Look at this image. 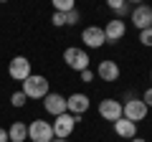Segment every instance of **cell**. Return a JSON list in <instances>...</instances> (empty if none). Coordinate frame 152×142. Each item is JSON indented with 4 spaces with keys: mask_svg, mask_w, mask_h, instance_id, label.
<instances>
[{
    "mask_svg": "<svg viewBox=\"0 0 152 142\" xmlns=\"http://www.w3.org/2000/svg\"><path fill=\"white\" fill-rule=\"evenodd\" d=\"M8 74H10V79H15V81H26L28 76H31V61L26 59V56H15V59L10 61V66H8Z\"/></svg>",
    "mask_w": 152,
    "mask_h": 142,
    "instance_id": "6",
    "label": "cell"
},
{
    "mask_svg": "<svg viewBox=\"0 0 152 142\" xmlns=\"http://www.w3.org/2000/svg\"><path fill=\"white\" fill-rule=\"evenodd\" d=\"M132 23H134L137 31L152 28V8L150 5H137L134 10H132Z\"/></svg>",
    "mask_w": 152,
    "mask_h": 142,
    "instance_id": "10",
    "label": "cell"
},
{
    "mask_svg": "<svg viewBox=\"0 0 152 142\" xmlns=\"http://www.w3.org/2000/svg\"><path fill=\"white\" fill-rule=\"evenodd\" d=\"M107 5L119 15V20H122V15H127V3L124 0H107Z\"/></svg>",
    "mask_w": 152,
    "mask_h": 142,
    "instance_id": "17",
    "label": "cell"
},
{
    "mask_svg": "<svg viewBox=\"0 0 152 142\" xmlns=\"http://www.w3.org/2000/svg\"><path fill=\"white\" fill-rule=\"evenodd\" d=\"M43 107H46V112H48V114H53V117L66 114V97L48 91V94L43 97Z\"/></svg>",
    "mask_w": 152,
    "mask_h": 142,
    "instance_id": "11",
    "label": "cell"
},
{
    "mask_svg": "<svg viewBox=\"0 0 152 142\" xmlns=\"http://www.w3.org/2000/svg\"><path fill=\"white\" fill-rule=\"evenodd\" d=\"M23 94H26L28 99H43L46 94H48V79L41 76V74H31V76L23 81Z\"/></svg>",
    "mask_w": 152,
    "mask_h": 142,
    "instance_id": "1",
    "label": "cell"
},
{
    "mask_svg": "<svg viewBox=\"0 0 152 142\" xmlns=\"http://www.w3.org/2000/svg\"><path fill=\"white\" fill-rule=\"evenodd\" d=\"M76 122H79V117L69 114V112H66V114H58V117H56V122H51L53 137H56V140H69V135L74 132Z\"/></svg>",
    "mask_w": 152,
    "mask_h": 142,
    "instance_id": "4",
    "label": "cell"
},
{
    "mask_svg": "<svg viewBox=\"0 0 152 142\" xmlns=\"http://www.w3.org/2000/svg\"><path fill=\"white\" fill-rule=\"evenodd\" d=\"M66 112L74 114V117L86 114V112H89V97H86V94H81V91L71 94V97L66 99Z\"/></svg>",
    "mask_w": 152,
    "mask_h": 142,
    "instance_id": "9",
    "label": "cell"
},
{
    "mask_svg": "<svg viewBox=\"0 0 152 142\" xmlns=\"http://www.w3.org/2000/svg\"><path fill=\"white\" fill-rule=\"evenodd\" d=\"M91 79H94V74H91L89 69H86V71H81V81H84V84H89Z\"/></svg>",
    "mask_w": 152,
    "mask_h": 142,
    "instance_id": "23",
    "label": "cell"
},
{
    "mask_svg": "<svg viewBox=\"0 0 152 142\" xmlns=\"http://www.w3.org/2000/svg\"><path fill=\"white\" fill-rule=\"evenodd\" d=\"M114 132L119 137H124V140H134L137 137V124L129 119H124V117H119V119L114 122Z\"/></svg>",
    "mask_w": 152,
    "mask_h": 142,
    "instance_id": "14",
    "label": "cell"
},
{
    "mask_svg": "<svg viewBox=\"0 0 152 142\" xmlns=\"http://www.w3.org/2000/svg\"><path fill=\"white\" fill-rule=\"evenodd\" d=\"M140 43L147 46V48H152V28H147V31H140Z\"/></svg>",
    "mask_w": 152,
    "mask_h": 142,
    "instance_id": "19",
    "label": "cell"
},
{
    "mask_svg": "<svg viewBox=\"0 0 152 142\" xmlns=\"http://www.w3.org/2000/svg\"><path fill=\"white\" fill-rule=\"evenodd\" d=\"M64 61H66V66H69V69H74V71H79V74H81V71H86L89 69V53L84 48H76V46H71V48H66L64 51Z\"/></svg>",
    "mask_w": 152,
    "mask_h": 142,
    "instance_id": "3",
    "label": "cell"
},
{
    "mask_svg": "<svg viewBox=\"0 0 152 142\" xmlns=\"http://www.w3.org/2000/svg\"><path fill=\"white\" fill-rule=\"evenodd\" d=\"M0 142H10V140H8V130H5V127H0Z\"/></svg>",
    "mask_w": 152,
    "mask_h": 142,
    "instance_id": "24",
    "label": "cell"
},
{
    "mask_svg": "<svg viewBox=\"0 0 152 142\" xmlns=\"http://www.w3.org/2000/svg\"><path fill=\"white\" fill-rule=\"evenodd\" d=\"M51 23H53V26H66V18H64V13H53V18H51Z\"/></svg>",
    "mask_w": 152,
    "mask_h": 142,
    "instance_id": "21",
    "label": "cell"
},
{
    "mask_svg": "<svg viewBox=\"0 0 152 142\" xmlns=\"http://www.w3.org/2000/svg\"><path fill=\"white\" fill-rule=\"evenodd\" d=\"M26 94H23V91H15V94H13V97H10V104H13V107H18V109H20V107H26Z\"/></svg>",
    "mask_w": 152,
    "mask_h": 142,
    "instance_id": "18",
    "label": "cell"
},
{
    "mask_svg": "<svg viewBox=\"0 0 152 142\" xmlns=\"http://www.w3.org/2000/svg\"><path fill=\"white\" fill-rule=\"evenodd\" d=\"M142 102L147 104V109H150V107H152V86H150V89H147V91H145V97H142Z\"/></svg>",
    "mask_w": 152,
    "mask_h": 142,
    "instance_id": "22",
    "label": "cell"
},
{
    "mask_svg": "<svg viewBox=\"0 0 152 142\" xmlns=\"http://www.w3.org/2000/svg\"><path fill=\"white\" fill-rule=\"evenodd\" d=\"M26 137H28L26 122H13L10 130H8V140H10V142H26Z\"/></svg>",
    "mask_w": 152,
    "mask_h": 142,
    "instance_id": "15",
    "label": "cell"
},
{
    "mask_svg": "<svg viewBox=\"0 0 152 142\" xmlns=\"http://www.w3.org/2000/svg\"><path fill=\"white\" fill-rule=\"evenodd\" d=\"M122 117H124V119H129V122H142L147 117V104L142 102V99H137V97H127V102L122 104Z\"/></svg>",
    "mask_w": 152,
    "mask_h": 142,
    "instance_id": "2",
    "label": "cell"
},
{
    "mask_svg": "<svg viewBox=\"0 0 152 142\" xmlns=\"http://www.w3.org/2000/svg\"><path fill=\"white\" fill-rule=\"evenodd\" d=\"M96 74H99L102 81H117V79H119V66L114 64V61H107V59H104L102 64H99Z\"/></svg>",
    "mask_w": 152,
    "mask_h": 142,
    "instance_id": "13",
    "label": "cell"
},
{
    "mask_svg": "<svg viewBox=\"0 0 152 142\" xmlns=\"http://www.w3.org/2000/svg\"><path fill=\"white\" fill-rule=\"evenodd\" d=\"M150 79H152V71H150Z\"/></svg>",
    "mask_w": 152,
    "mask_h": 142,
    "instance_id": "27",
    "label": "cell"
},
{
    "mask_svg": "<svg viewBox=\"0 0 152 142\" xmlns=\"http://www.w3.org/2000/svg\"><path fill=\"white\" fill-rule=\"evenodd\" d=\"M127 33V26L124 20H119V18H112V20L107 23V28H104V36H107V43H117V41L124 38Z\"/></svg>",
    "mask_w": 152,
    "mask_h": 142,
    "instance_id": "12",
    "label": "cell"
},
{
    "mask_svg": "<svg viewBox=\"0 0 152 142\" xmlns=\"http://www.w3.org/2000/svg\"><path fill=\"white\" fill-rule=\"evenodd\" d=\"M66 26H74V23H79V10H71V13H66Z\"/></svg>",
    "mask_w": 152,
    "mask_h": 142,
    "instance_id": "20",
    "label": "cell"
},
{
    "mask_svg": "<svg viewBox=\"0 0 152 142\" xmlns=\"http://www.w3.org/2000/svg\"><path fill=\"white\" fill-rule=\"evenodd\" d=\"M129 142H147V140H142V137H134V140H129Z\"/></svg>",
    "mask_w": 152,
    "mask_h": 142,
    "instance_id": "25",
    "label": "cell"
},
{
    "mask_svg": "<svg viewBox=\"0 0 152 142\" xmlns=\"http://www.w3.org/2000/svg\"><path fill=\"white\" fill-rule=\"evenodd\" d=\"M53 8H56V13H71V10H76V3L74 0H53Z\"/></svg>",
    "mask_w": 152,
    "mask_h": 142,
    "instance_id": "16",
    "label": "cell"
},
{
    "mask_svg": "<svg viewBox=\"0 0 152 142\" xmlns=\"http://www.w3.org/2000/svg\"><path fill=\"white\" fill-rule=\"evenodd\" d=\"M99 117L114 124L122 117V102H117V99H102L99 102Z\"/></svg>",
    "mask_w": 152,
    "mask_h": 142,
    "instance_id": "7",
    "label": "cell"
},
{
    "mask_svg": "<svg viewBox=\"0 0 152 142\" xmlns=\"http://www.w3.org/2000/svg\"><path fill=\"white\" fill-rule=\"evenodd\" d=\"M53 142H66V140H56V137H53Z\"/></svg>",
    "mask_w": 152,
    "mask_h": 142,
    "instance_id": "26",
    "label": "cell"
},
{
    "mask_svg": "<svg viewBox=\"0 0 152 142\" xmlns=\"http://www.w3.org/2000/svg\"><path fill=\"white\" fill-rule=\"evenodd\" d=\"M28 140H31V142H53L51 122H46V119H33L31 124H28Z\"/></svg>",
    "mask_w": 152,
    "mask_h": 142,
    "instance_id": "5",
    "label": "cell"
},
{
    "mask_svg": "<svg viewBox=\"0 0 152 142\" xmlns=\"http://www.w3.org/2000/svg\"><path fill=\"white\" fill-rule=\"evenodd\" d=\"M81 41L86 43V48H102L107 43V36H104V28L99 26H89L81 31Z\"/></svg>",
    "mask_w": 152,
    "mask_h": 142,
    "instance_id": "8",
    "label": "cell"
}]
</instances>
